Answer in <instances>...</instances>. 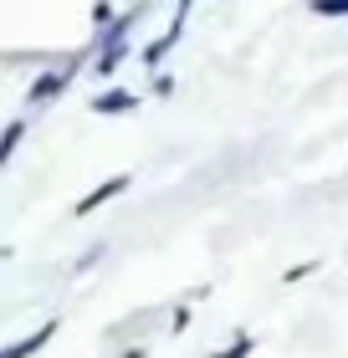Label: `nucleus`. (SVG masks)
Listing matches in <instances>:
<instances>
[{"mask_svg": "<svg viewBox=\"0 0 348 358\" xmlns=\"http://www.w3.org/2000/svg\"><path fill=\"white\" fill-rule=\"evenodd\" d=\"M251 348H256V338H251V333H236L225 348H215L210 358H251Z\"/></svg>", "mask_w": 348, "mask_h": 358, "instance_id": "obj_1", "label": "nucleus"}, {"mask_svg": "<svg viewBox=\"0 0 348 358\" xmlns=\"http://www.w3.org/2000/svg\"><path fill=\"white\" fill-rule=\"evenodd\" d=\"M123 189H128V179H123V174H118V179H108V185H103V189H92V194H88V200H82V210H92V205H103V200H113V194H123Z\"/></svg>", "mask_w": 348, "mask_h": 358, "instance_id": "obj_2", "label": "nucleus"}, {"mask_svg": "<svg viewBox=\"0 0 348 358\" xmlns=\"http://www.w3.org/2000/svg\"><path fill=\"white\" fill-rule=\"evenodd\" d=\"M92 108H97V113H128V108H134V97H128V92H103Z\"/></svg>", "mask_w": 348, "mask_h": 358, "instance_id": "obj_3", "label": "nucleus"}, {"mask_svg": "<svg viewBox=\"0 0 348 358\" xmlns=\"http://www.w3.org/2000/svg\"><path fill=\"white\" fill-rule=\"evenodd\" d=\"M307 10L312 15H343L348 21V0H307Z\"/></svg>", "mask_w": 348, "mask_h": 358, "instance_id": "obj_4", "label": "nucleus"}, {"mask_svg": "<svg viewBox=\"0 0 348 358\" xmlns=\"http://www.w3.org/2000/svg\"><path fill=\"white\" fill-rule=\"evenodd\" d=\"M318 266H323V262H318V256H312V262H297L292 271H281V282H287V287H292V282H302V276H312V271H318Z\"/></svg>", "mask_w": 348, "mask_h": 358, "instance_id": "obj_5", "label": "nucleus"}]
</instances>
